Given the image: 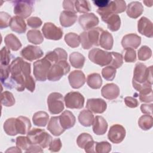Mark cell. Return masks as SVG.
Wrapping results in <instances>:
<instances>
[{"mask_svg": "<svg viewBox=\"0 0 153 153\" xmlns=\"http://www.w3.org/2000/svg\"><path fill=\"white\" fill-rule=\"evenodd\" d=\"M10 66V75L2 84L7 88H16L18 91L25 90V83L27 76L30 75V63L25 62L22 58L17 57Z\"/></svg>", "mask_w": 153, "mask_h": 153, "instance_id": "6da1fadb", "label": "cell"}, {"mask_svg": "<svg viewBox=\"0 0 153 153\" xmlns=\"http://www.w3.org/2000/svg\"><path fill=\"white\" fill-rule=\"evenodd\" d=\"M152 66L147 68L142 63L135 65L133 72L132 84L133 88L139 92L148 87H152Z\"/></svg>", "mask_w": 153, "mask_h": 153, "instance_id": "7a4b0ae2", "label": "cell"}, {"mask_svg": "<svg viewBox=\"0 0 153 153\" xmlns=\"http://www.w3.org/2000/svg\"><path fill=\"white\" fill-rule=\"evenodd\" d=\"M103 29L94 27L82 32L79 35L80 42L85 50H88L93 46H99V38Z\"/></svg>", "mask_w": 153, "mask_h": 153, "instance_id": "3957f363", "label": "cell"}, {"mask_svg": "<svg viewBox=\"0 0 153 153\" xmlns=\"http://www.w3.org/2000/svg\"><path fill=\"white\" fill-rule=\"evenodd\" d=\"M27 137L32 145H36L46 148L52 140V137L44 129L34 128L27 133Z\"/></svg>", "mask_w": 153, "mask_h": 153, "instance_id": "277c9868", "label": "cell"}, {"mask_svg": "<svg viewBox=\"0 0 153 153\" xmlns=\"http://www.w3.org/2000/svg\"><path fill=\"white\" fill-rule=\"evenodd\" d=\"M70 65L66 60H62L52 65L47 75V79L51 81H59L70 71Z\"/></svg>", "mask_w": 153, "mask_h": 153, "instance_id": "5b68a950", "label": "cell"}, {"mask_svg": "<svg viewBox=\"0 0 153 153\" xmlns=\"http://www.w3.org/2000/svg\"><path fill=\"white\" fill-rule=\"evenodd\" d=\"M88 59L93 63L100 66L109 65L112 56L111 52H108L99 48H93L88 53Z\"/></svg>", "mask_w": 153, "mask_h": 153, "instance_id": "8992f818", "label": "cell"}, {"mask_svg": "<svg viewBox=\"0 0 153 153\" xmlns=\"http://www.w3.org/2000/svg\"><path fill=\"white\" fill-rule=\"evenodd\" d=\"M126 3L123 0L110 1L108 6L99 8L97 13L101 16L102 20H103L107 16L111 14H118L124 12L126 10Z\"/></svg>", "mask_w": 153, "mask_h": 153, "instance_id": "52a82bcc", "label": "cell"}, {"mask_svg": "<svg viewBox=\"0 0 153 153\" xmlns=\"http://www.w3.org/2000/svg\"><path fill=\"white\" fill-rule=\"evenodd\" d=\"M33 75L36 80L45 81L47 79V75L52 63L45 57L38 60L33 63Z\"/></svg>", "mask_w": 153, "mask_h": 153, "instance_id": "ba28073f", "label": "cell"}, {"mask_svg": "<svg viewBox=\"0 0 153 153\" xmlns=\"http://www.w3.org/2000/svg\"><path fill=\"white\" fill-rule=\"evenodd\" d=\"M63 97L62 94L53 92L49 94L47 98L48 111L51 114H59L64 109Z\"/></svg>", "mask_w": 153, "mask_h": 153, "instance_id": "9c48e42d", "label": "cell"}, {"mask_svg": "<svg viewBox=\"0 0 153 153\" xmlns=\"http://www.w3.org/2000/svg\"><path fill=\"white\" fill-rule=\"evenodd\" d=\"M14 13L23 19L27 18L33 11L32 1H14Z\"/></svg>", "mask_w": 153, "mask_h": 153, "instance_id": "30bf717a", "label": "cell"}, {"mask_svg": "<svg viewBox=\"0 0 153 153\" xmlns=\"http://www.w3.org/2000/svg\"><path fill=\"white\" fill-rule=\"evenodd\" d=\"M66 107L69 109H81L84 105V97L79 92L71 91L64 97Z\"/></svg>", "mask_w": 153, "mask_h": 153, "instance_id": "8fae6325", "label": "cell"}, {"mask_svg": "<svg viewBox=\"0 0 153 153\" xmlns=\"http://www.w3.org/2000/svg\"><path fill=\"white\" fill-rule=\"evenodd\" d=\"M42 32L46 39L51 40H59L62 38L63 34V30L60 27L50 22L44 23Z\"/></svg>", "mask_w": 153, "mask_h": 153, "instance_id": "7c38bea8", "label": "cell"}, {"mask_svg": "<svg viewBox=\"0 0 153 153\" xmlns=\"http://www.w3.org/2000/svg\"><path fill=\"white\" fill-rule=\"evenodd\" d=\"M126 134L124 127L120 124L112 126L108 131V139L114 143H120L125 138Z\"/></svg>", "mask_w": 153, "mask_h": 153, "instance_id": "4fadbf2b", "label": "cell"}, {"mask_svg": "<svg viewBox=\"0 0 153 153\" xmlns=\"http://www.w3.org/2000/svg\"><path fill=\"white\" fill-rule=\"evenodd\" d=\"M42 50L37 46L29 45L23 48L20 52L21 56L26 60L33 61L39 59L43 56Z\"/></svg>", "mask_w": 153, "mask_h": 153, "instance_id": "5bb4252c", "label": "cell"}, {"mask_svg": "<svg viewBox=\"0 0 153 153\" xmlns=\"http://www.w3.org/2000/svg\"><path fill=\"white\" fill-rule=\"evenodd\" d=\"M78 22L81 27L84 30H87L97 26L99 24V20L94 13H91L79 16Z\"/></svg>", "mask_w": 153, "mask_h": 153, "instance_id": "9a60e30c", "label": "cell"}, {"mask_svg": "<svg viewBox=\"0 0 153 153\" xmlns=\"http://www.w3.org/2000/svg\"><path fill=\"white\" fill-rule=\"evenodd\" d=\"M86 108L95 114H102L106 111L107 104L102 99H88L87 101Z\"/></svg>", "mask_w": 153, "mask_h": 153, "instance_id": "2e32d148", "label": "cell"}, {"mask_svg": "<svg viewBox=\"0 0 153 153\" xmlns=\"http://www.w3.org/2000/svg\"><path fill=\"white\" fill-rule=\"evenodd\" d=\"M137 30L140 34L148 38H152L153 36L152 22L145 17H142L137 22Z\"/></svg>", "mask_w": 153, "mask_h": 153, "instance_id": "e0dca14e", "label": "cell"}, {"mask_svg": "<svg viewBox=\"0 0 153 153\" xmlns=\"http://www.w3.org/2000/svg\"><path fill=\"white\" fill-rule=\"evenodd\" d=\"M68 80L71 86L74 89H78L84 85L85 82L84 74L81 71H73L69 76Z\"/></svg>", "mask_w": 153, "mask_h": 153, "instance_id": "ac0fdd59", "label": "cell"}, {"mask_svg": "<svg viewBox=\"0 0 153 153\" xmlns=\"http://www.w3.org/2000/svg\"><path fill=\"white\" fill-rule=\"evenodd\" d=\"M120 88L114 83H109L105 85L101 90L102 96L108 100L117 99L120 95Z\"/></svg>", "mask_w": 153, "mask_h": 153, "instance_id": "d6986e66", "label": "cell"}, {"mask_svg": "<svg viewBox=\"0 0 153 153\" xmlns=\"http://www.w3.org/2000/svg\"><path fill=\"white\" fill-rule=\"evenodd\" d=\"M141 43V37L135 33H129L123 36L121 45L124 49L137 48Z\"/></svg>", "mask_w": 153, "mask_h": 153, "instance_id": "ffe728a7", "label": "cell"}, {"mask_svg": "<svg viewBox=\"0 0 153 153\" xmlns=\"http://www.w3.org/2000/svg\"><path fill=\"white\" fill-rule=\"evenodd\" d=\"M45 57L51 63H56L62 60H66L68 54L66 51L61 48H57L53 51L48 52Z\"/></svg>", "mask_w": 153, "mask_h": 153, "instance_id": "44dd1931", "label": "cell"}, {"mask_svg": "<svg viewBox=\"0 0 153 153\" xmlns=\"http://www.w3.org/2000/svg\"><path fill=\"white\" fill-rule=\"evenodd\" d=\"M93 131L97 135L104 134L108 129V123L102 116H96L93 122Z\"/></svg>", "mask_w": 153, "mask_h": 153, "instance_id": "7402d4cb", "label": "cell"}, {"mask_svg": "<svg viewBox=\"0 0 153 153\" xmlns=\"http://www.w3.org/2000/svg\"><path fill=\"white\" fill-rule=\"evenodd\" d=\"M60 123L63 129H69L74 127L75 124L76 119L74 115L69 111H65L59 116Z\"/></svg>", "mask_w": 153, "mask_h": 153, "instance_id": "603a6c76", "label": "cell"}, {"mask_svg": "<svg viewBox=\"0 0 153 153\" xmlns=\"http://www.w3.org/2000/svg\"><path fill=\"white\" fill-rule=\"evenodd\" d=\"M143 11V7L138 1L130 2L127 7L126 13L127 16L132 19H137L141 16Z\"/></svg>", "mask_w": 153, "mask_h": 153, "instance_id": "cb8c5ba5", "label": "cell"}, {"mask_svg": "<svg viewBox=\"0 0 153 153\" xmlns=\"http://www.w3.org/2000/svg\"><path fill=\"white\" fill-rule=\"evenodd\" d=\"M48 130L54 136H59L61 135L65 130L63 129L59 121V117H51L47 126Z\"/></svg>", "mask_w": 153, "mask_h": 153, "instance_id": "d4e9b609", "label": "cell"}, {"mask_svg": "<svg viewBox=\"0 0 153 153\" xmlns=\"http://www.w3.org/2000/svg\"><path fill=\"white\" fill-rule=\"evenodd\" d=\"M10 27L13 31L19 34L23 33L26 30V25L24 19L17 16L11 18Z\"/></svg>", "mask_w": 153, "mask_h": 153, "instance_id": "484cf974", "label": "cell"}, {"mask_svg": "<svg viewBox=\"0 0 153 153\" xmlns=\"http://www.w3.org/2000/svg\"><path fill=\"white\" fill-rule=\"evenodd\" d=\"M77 16L76 14L64 10L60 15V25L65 27H68L72 26L76 21Z\"/></svg>", "mask_w": 153, "mask_h": 153, "instance_id": "4316f807", "label": "cell"}, {"mask_svg": "<svg viewBox=\"0 0 153 153\" xmlns=\"http://www.w3.org/2000/svg\"><path fill=\"white\" fill-rule=\"evenodd\" d=\"M31 127L29 119L26 117L19 116L16 118V128L18 134H27Z\"/></svg>", "mask_w": 153, "mask_h": 153, "instance_id": "83f0119b", "label": "cell"}, {"mask_svg": "<svg viewBox=\"0 0 153 153\" xmlns=\"http://www.w3.org/2000/svg\"><path fill=\"white\" fill-rule=\"evenodd\" d=\"M102 21L107 24L108 29L112 32L117 31L121 26V19L118 14H111Z\"/></svg>", "mask_w": 153, "mask_h": 153, "instance_id": "f1b7e54d", "label": "cell"}, {"mask_svg": "<svg viewBox=\"0 0 153 153\" xmlns=\"http://www.w3.org/2000/svg\"><path fill=\"white\" fill-rule=\"evenodd\" d=\"M114 39L112 35L107 30H103L100 35L99 46L102 48L110 50L113 47Z\"/></svg>", "mask_w": 153, "mask_h": 153, "instance_id": "f546056e", "label": "cell"}, {"mask_svg": "<svg viewBox=\"0 0 153 153\" xmlns=\"http://www.w3.org/2000/svg\"><path fill=\"white\" fill-rule=\"evenodd\" d=\"M4 42L7 47L14 51L19 50L22 45L20 40L13 33L7 35L4 38Z\"/></svg>", "mask_w": 153, "mask_h": 153, "instance_id": "4dcf8cb0", "label": "cell"}, {"mask_svg": "<svg viewBox=\"0 0 153 153\" xmlns=\"http://www.w3.org/2000/svg\"><path fill=\"white\" fill-rule=\"evenodd\" d=\"M49 120V115L45 111L35 112L32 117V121L34 125L38 127H45Z\"/></svg>", "mask_w": 153, "mask_h": 153, "instance_id": "1f68e13d", "label": "cell"}, {"mask_svg": "<svg viewBox=\"0 0 153 153\" xmlns=\"http://www.w3.org/2000/svg\"><path fill=\"white\" fill-rule=\"evenodd\" d=\"M94 120L93 113L88 110L84 109L80 112L78 115V121L79 123L84 127H90L92 125Z\"/></svg>", "mask_w": 153, "mask_h": 153, "instance_id": "d6a6232c", "label": "cell"}, {"mask_svg": "<svg viewBox=\"0 0 153 153\" xmlns=\"http://www.w3.org/2000/svg\"><path fill=\"white\" fill-rule=\"evenodd\" d=\"M84 56L78 53V52H73L69 56V62L72 66L77 69H81L85 62Z\"/></svg>", "mask_w": 153, "mask_h": 153, "instance_id": "836d02e7", "label": "cell"}, {"mask_svg": "<svg viewBox=\"0 0 153 153\" xmlns=\"http://www.w3.org/2000/svg\"><path fill=\"white\" fill-rule=\"evenodd\" d=\"M87 85L93 89H99L102 84V80L100 75L97 73L89 74L87 78Z\"/></svg>", "mask_w": 153, "mask_h": 153, "instance_id": "e575fe53", "label": "cell"}, {"mask_svg": "<svg viewBox=\"0 0 153 153\" xmlns=\"http://www.w3.org/2000/svg\"><path fill=\"white\" fill-rule=\"evenodd\" d=\"M27 40L29 42L38 45L41 44L44 41V38L39 30L32 29L29 30L27 33Z\"/></svg>", "mask_w": 153, "mask_h": 153, "instance_id": "d590c367", "label": "cell"}, {"mask_svg": "<svg viewBox=\"0 0 153 153\" xmlns=\"http://www.w3.org/2000/svg\"><path fill=\"white\" fill-rule=\"evenodd\" d=\"M4 130L6 134L10 136H15L18 134L16 128V118L7 119L4 124Z\"/></svg>", "mask_w": 153, "mask_h": 153, "instance_id": "8d00e7d4", "label": "cell"}, {"mask_svg": "<svg viewBox=\"0 0 153 153\" xmlns=\"http://www.w3.org/2000/svg\"><path fill=\"white\" fill-rule=\"evenodd\" d=\"M138 125L143 130H148L151 129L153 125V118L152 115L145 114L141 116L138 120Z\"/></svg>", "mask_w": 153, "mask_h": 153, "instance_id": "74e56055", "label": "cell"}, {"mask_svg": "<svg viewBox=\"0 0 153 153\" xmlns=\"http://www.w3.org/2000/svg\"><path fill=\"white\" fill-rule=\"evenodd\" d=\"M65 41L71 48L78 47L81 43L79 36L73 32H69L65 35Z\"/></svg>", "mask_w": 153, "mask_h": 153, "instance_id": "f35d334b", "label": "cell"}, {"mask_svg": "<svg viewBox=\"0 0 153 153\" xmlns=\"http://www.w3.org/2000/svg\"><path fill=\"white\" fill-rule=\"evenodd\" d=\"M75 8L76 12L79 13H87L91 10V7L88 1L76 0L74 2Z\"/></svg>", "mask_w": 153, "mask_h": 153, "instance_id": "ab89813d", "label": "cell"}, {"mask_svg": "<svg viewBox=\"0 0 153 153\" xmlns=\"http://www.w3.org/2000/svg\"><path fill=\"white\" fill-rule=\"evenodd\" d=\"M16 101L13 94L8 91H5L1 94V103L2 105L7 107L12 106L14 105Z\"/></svg>", "mask_w": 153, "mask_h": 153, "instance_id": "60d3db41", "label": "cell"}, {"mask_svg": "<svg viewBox=\"0 0 153 153\" xmlns=\"http://www.w3.org/2000/svg\"><path fill=\"white\" fill-rule=\"evenodd\" d=\"M139 100L142 102H152V87L145 88L139 91Z\"/></svg>", "mask_w": 153, "mask_h": 153, "instance_id": "b9f144b4", "label": "cell"}, {"mask_svg": "<svg viewBox=\"0 0 153 153\" xmlns=\"http://www.w3.org/2000/svg\"><path fill=\"white\" fill-rule=\"evenodd\" d=\"M111 151V145L106 142L102 141L100 142H95L94 152L97 153H108Z\"/></svg>", "mask_w": 153, "mask_h": 153, "instance_id": "7bdbcfd3", "label": "cell"}, {"mask_svg": "<svg viewBox=\"0 0 153 153\" xmlns=\"http://www.w3.org/2000/svg\"><path fill=\"white\" fill-rule=\"evenodd\" d=\"M137 56L138 59L139 60L145 61L151 57L152 50L149 47L146 45H143L139 49Z\"/></svg>", "mask_w": 153, "mask_h": 153, "instance_id": "ee69618b", "label": "cell"}, {"mask_svg": "<svg viewBox=\"0 0 153 153\" xmlns=\"http://www.w3.org/2000/svg\"><path fill=\"white\" fill-rule=\"evenodd\" d=\"M16 144L17 147L25 151H27L32 145L27 136H18L16 138Z\"/></svg>", "mask_w": 153, "mask_h": 153, "instance_id": "f6af8a7d", "label": "cell"}, {"mask_svg": "<svg viewBox=\"0 0 153 153\" xmlns=\"http://www.w3.org/2000/svg\"><path fill=\"white\" fill-rule=\"evenodd\" d=\"M116 72V69L111 66H108L102 69V75L106 80L112 81L115 76Z\"/></svg>", "mask_w": 153, "mask_h": 153, "instance_id": "bcb514c9", "label": "cell"}, {"mask_svg": "<svg viewBox=\"0 0 153 153\" xmlns=\"http://www.w3.org/2000/svg\"><path fill=\"white\" fill-rule=\"evenodd\" d=\"M93 140L92 136L87 133H83L80 134L76 139V143L78 146L84 149L85 146L91 140Z\"/></svg>", "mask_w": 153, "mask_h": 153, "instance_id": "7dc6e473", "label": "cell"}, {"mask_svg": "<svg viewBox=\"0 0 153 153\" xmlns=\"http://www.w3.org/2000/svg\"><path fill=\"white\" fill-rule=\"evenodd\" d=\"M112 59L109 66H111L115 69L120 68L123 64V58L121 54L117 52H111Z\"/></svg>", "mask_w": 153, "mask_h": 153, "instance_id": "c3c4849f", "label": "cell"}, {"mask_svg": "<svg viewBox=\"0 0 153 153\" xmlns=\"http://www.w3.org/2000/svg\"><path fill=\"white\" fill-rule=\"evenodd\" d=\"M11 60L10 50L5 47H3L1 50V66H8Z\"/></svg>", "mask_w": 153, "mask_h": 153, "instance_id": "681fc988", "label": "cell"}, {"mask_svg": "<svg viewBox=\"0 0 153 153\" xmlns=\"http://www.w3.org/2000/svg\"><path fill=\"white\" fill-rule=\"evenodd\" d=\"M11 16L7 13L1 11L0 12V28L4 29L10 26L11 21Z\"/></svg>", "mask_w": 153, "mask_h": 153, "instance_id": "f907efd6", "label": "cell"}, {"mask_svg": "<svg viewBox=\"0 0 153 153\" xmlns=\"http://www.w3.org/2000/svg\"><path fill=\"white\" fill-rule=\"evenodd\" d=\"M126 53L124 54V60L127 63L134 62L136 60V52L133 48H128L124 49Z\"/></svg>", "mask_w": 153, "mask_h": 153, "instance_id": "816d5d0a", "label": "cell"}, {"mask_svg": "<svg viewBox=\"0 0 153 153\" xmlns=\"http://www.w3.org/2000/svg\"><path fill=\"white\" fill-rule=\"evenodd\" d=\"M27 25L33 29L39 27L42 25V20L38 17H31L27 19Z\"/></svg>", "mask_w": 153, "mask_h": 153, "instance_id": "f5cc1de1", "label": "cell"}, {"mask_svg": "<svg viewBox=\"0 0 153 153\" xmlns=\"http://www.w3.org/2000/svg\"><path fill=\"white\" fill-rule=\"evenodd\" d=\"M62 144L61 140L59 138L54 139L51 140L49 145V148L48 149L51 152H59L61 148H62Z\"/></svg>", "mask_w": 153, "mask_h": 153, "instance_id": "db71d44e", "label": "cell"}, {"mask_svg": "<svg viewBox=\"0 0 153 153\" xmlns=\"http://www.w3.org/2000/svg\"><path fill=\"white\" fill-rule=\"evenodd\" d=\"M25 88L30 91V92H33L35 88V82L33 77L30 75L26 78L25 83Z\"/></svg>", "mask_w": 153, "mask_h": 153, "instance_id": "11a10c76", "label": "cell"}, {"mask_svg": "<svg viewBox=\"0 0 153 153\" xmlns=\"http://www.w3.org/2000/svg\"><path fill=\"white\" fill-rule=\"evenodd\" d=\"M75 1L71 0H65L63 2V7L66 11L72 12L75 14H76V11L74 5Z\"/></svg>", "mask_w": 153, "mask_h": 153, "instance_id": "9f6ffc18", "label": "cell"}, {"mask_svg": "<svg viewBox=\"0 0 153 153\" xmlns=\"http://www.w3.org/2000/svg\"><path fill=\"white\" fill-rule=\"evenodd\" d=\"M124 103L127 107L130 108H136L139 105V102L137 99L130 96H127L124 98Z\"/></svg>", "mask_w": 153, "mask_h": 153, "instance_id": "6f0895ef", "label": "cell"}, {"mask_svg": "<svg viewBox=\"0 0 153 153\" xmlns=\"http://www.w3.org/2000/svg\"><path fill=\"white\" fill-rule=\"evenodd\" d=\"M152 104H142L140 106L141 112L144 114L152 115Z\"/></svg>", "mask_w": 153, "mask_h": 153, "instance_id": "680465c9", "label": "cell"}, {"mask_svg": "<svg viewBox=\"0 0 153 153\" xmlns=\"http://www.w3.org/2000/svg\"><path fill=\"white\" fill-rule=\"evenodd\" d=\"M93 2L94 3V4L96 6L98 7L99 8H104V7L108 6L110 2V1H109V0H96V1H93Z\"/></svg>", "mask_w": 153, "mask_h": 153, "instance_id": "91938a15", "label": "cell"}, {"mask_svg": "<svg viewBox=\"0 0 153 153\" xmlns=\"http://www.w3.org/2000/svg\"><path fill=\"white\" fill-rule=\"evenodd\" d=\"M43 152V150L42 149V148L39 145H31L29 149L26 151V152Z\"/></svg>", "mask_w": 153, "mask_h": 153, "instance_id": "94428289", "label": "cell"}, {"mask_svg": "<svg viewBox=\"0 0 153 153\" xmlns=\"http://www.w3.org/2000/svg\"><path fill=\"white\" fill-rule=\"evenodd\" d=\"M22 152V151L20 150V148L18 147H11L10 148L8 149L6 151V152Z\"/></svg>", "mask_w": 153, "mask_h": 153, "instance_id": "6125c7cd", "label": "cell"}, {"mask_svg": "<svg viewBox=\"0 0 153 153\" xmlns=\"http://www.w3.org/2000/svg\"><path fill=\"white\" fill-rule=\"evenodd\" d=\"M152 1H143V3L147 7H151L152 5Z\"/></svg>", "mask_w": 153, "mask_h": 153, "instance_id": "be15d7a7", "label": "cell"}]
</instances>
